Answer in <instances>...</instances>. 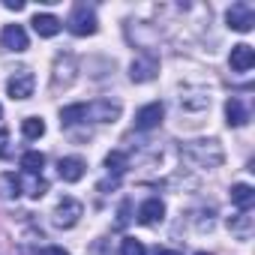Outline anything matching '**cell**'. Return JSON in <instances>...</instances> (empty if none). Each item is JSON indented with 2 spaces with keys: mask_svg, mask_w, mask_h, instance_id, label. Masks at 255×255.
I'll list each match as a JSON object with an SVG mask.
<instances>
[{
  "mask_svg": "<svg viewBox=\"0 0 255 255\" xmlns=\"http://www.w3.org/2000/svg\"><path fill=\"white\" fill-rule=\"evenodd\" d=\"M66 27H69V33H75V36H93V33H96V12H93L87 3H78V6L72 9V15H69Z\"/></svg>",
  "mask_w": 255,
  "mask_h": 255,
  "instance_id": "cell-1",
  "label": "cell"
},
{
  "mask_svg": "<svg viewBox=\"0 0 255 255\" xmlns=\"http://www.w3.org/2000/svg\"><path fill=\"white\" fill-rule=\"evenodd\" d=\"M225 21H228L231 30H237V33H249V30L255 27V9H252V3H234V6L228 9Z\"/></svg>",
  "mask_w": 255,
  "mask_h": 255,
  "instance_id": "cell-2",
  "label": "cell"
},
{
  "mask_svg": "<svg viewBox=\"0 0 255 255\" xmlns=\"http://www.w3.org/2000/svg\"><path fill=\"white\" fill-rule=\"evenodd\" d=\"M81 213H84L81 201H75V198H63V201L54 207V216H51V222H54L57 228H72V225H78Z\"/></svg>",
  "mask_w": 255,
  "mask_h": 255,
  "instance_id": "cell-3",
  "label": "cell"
},
{
  "mask_svg": "<svg viewBox=\"0 0 255 255\" xmlns=\"http://www.w3.org/2000/svg\"><path fill=\"white\" fill-rule=\"evenodd\" d=\"M33 87H36V78H33L30 69H18V72H12L9 81H6V90H9L12 99H30V96H33Z\"/></svg>",
  "mask_w": 255,
  "mask_h": 255,
  "instance_id": "cell-4",
  "label": "cell"
},
{
  "mask_svg": "<svg viewBox=\"0 0 255 255\" xmlns=\"http://www.w3.org/2000/svg\"><path fill=\"white\" fill-rule=\"evenodd\" d=\"M186 153H189L192 159H198L201 165H207V168H213V165L222 162V150L216 147V141H192V144L186 147Z\"/></svg>",
  "mask_w": 255,
  "mask_h": 255,
  "instance_id": "cell-5",
  "label": "cell"
},
{
  "mask_svg": "<svg viewBox=\"0 0 255 255\" xmlns=\"http://www.w3.org/2000/svg\"><path fill=\"white\" fill-rule=\"evenodd\" d=\"M162 114H165V105H162V102H150V105H144V108L135 114V129H141V132L156 129V126L162 123Z\"/></svg>",
  "mask_w": 255,
  "mask_h": 255,
  "instance_id": "cell-6",
  "label": "cell"
},
{
  "mask_svg": "<svg viewBox=\"0 0 255 255\" xmlns=\"http://www.w3.org/2000/svg\"><path fill=\"white\" fill-rule=\"evenodd\" d=\"M159 72V63H156V57H135L132 60V66H129V78L135 81V84H144V81H150L153 75Z\"/></svg>",
  "mask_w": 255,
  "mask_h": 255,
  "instance_id": "cell-7",
  "label": "cell"
},
{
  "mask_svg": "<svg viewBox=\"0 0 255 255\" xmlns=\"http://www.w3.org/2000/svg\"><path fill=\"white\" fill-rule=\"evenodd\" d=\"M0 45L6 51H27V33L21 24H6L0 33Z\"/></svg>",
  "mask_w": 255,
  "mask_h": 255,
  "instance_id": "cell-8",
  "label": "cell"
},
{
  "mask_svg": "<svg viewBox=\"0 0 255 255\" xmlns=\"http://www.w3.org/2000/svg\"><path fill=\"white\" fill-rule=\"evenodd\" d=\"M228 63H231V69H234V72H249V69L255 66V48H252V45H246V42L234 45V48H231Z\"/></svg>",
  "mask_w": 255,
  "mask_h": 255,
  "instance_id": "cell-9",
  "label": "cell"
},
{
  "mask_svg": "<svg viewBox=\"0 0 255 255\" xmlns=\"http://www.w3.org/2000/svg\"><path fill=\"white\" fill-rule=\"evenodd\" d=\"M87 117H93L99 123H111V120L120 117V105L111 102V99H96V102L87 105Z\"/></svg>",
  "mask_w": 255,
  "mask_h": 255,
  "instance_id": "cell-10",
  "label": "cell"
},
{
  "mask_svg": "<svg viewBox=\"0 0 255 255\" xmlns=\"http://www.w3.org/2000/svg\"><path fill=\"white\" fill-rule=\"evenodd\" d=\"M84 159H78V156H66V159H60L57 162V174H60V180L63 183H78L81 177H84Z\"/></svg>",
  "mask_w": 255,
  "mask_h": 255,
  "instance_id": "cell-11",
  "label": "cell"
},
{
  "mask_svg": "<svg viewBox=\"0 0 255 255\" xmlns=\"http://www.w3.org/2000/svg\"><path fill=\"white\" fill-rule=\"evenodd\" d=\"M162 216H165V204L159 198H147L138 207V222L141 225H156V222H162Z\"/></svg>",
  "mask_w": 255,
  "mask_h": 255,
  "instance_id": "cell-12",
  "label": "cell"
},
{
  "mask_svg": "<svg viewBox=\"0 0 255 255\" xmlns=\"http://www.w3.org/2000/svg\"><path fill=\"white\" fill-rule=\"evenodd\" d=\"M30 24H33V30H36L39 36H45V39H51V36L60 33V18H57V15H48V12H36Z\"/></svg>",
  "mask_w": 255,
  "mask_h": 255,
  "instance_id": "cell-13",
  "label": "cell"
},
{
  "mask_svg": "<svg viewBox=\"0 0 255 255\" xmlns=\"http://www.w3.org/2000/svg\"><path fill=\"white\" fill-rule=\"evenodd\" d=\"M225 120H228V126H243V123L249 120V111L243 108V102H240L237 96H231V99L225 102Z\"/></svg>",
  "mask_w": 255,
  "mask_h": 255,
  "instance_id": "cell-14",
  "label": "cell"
},
{
  "mask_svg": "<svg viewBox=\"0 0 255 255\" xmlns=\"http://www.w3.org/2000/svg\"><path fill=\"white\" fill-rule=\"evenodd\" d=\"M231 204H237L240 210H249L255 204V189L249 183H234L231 186Z\"/></svg>",
  "mask_w": 255,
  "mask_h": 255,
  "instance_id": "cell-15",
  "label": "cell"
},
{
  "mask_svg": "<svg viewBox=\"0 0 255 255\" xmlns=\"http://www.w3.org/2000/svg\"><path fill=\"white\" fill-rule=\"evenodd\" d=\"M81 120H87V102H75V105L60 108V123L63 126H72V123H81Z\"/></svg>",
  "mask_w": 255,
  "mask_h": 255,
  "instance_id": "cell-16",
  "label": "cell"
},
{
  "mask_svg": "<svg viewBox=\"0 0 255 255\" xmlns=\"http://www.w3.org/2000/svg\"><path fill=\"white\" fill-rule=\"evenodd\" d=\"M228 231H234L240 240H246V237L252 234V216H249V210H243V213L231 216V219H228Z\"/></svg>",
  "mask_w": 255,
  "mask_h": 255,
  "instance_id": "cell-17",
  "label": "cell"
},
{
  "mask_svg": "<svg viewBox=\"0 0 255 255\" xmlns=\"http://www.w3.org/2000/svg\"><path fill=\"white\" fill-rule=\"evenodd\" d=\"M105 168H108V174L120 177V174H126V168H129V156H126L123 150H111L105 156Z\"/></svg>",
  "mask_w": 255,
  "mask_h": 255,
  "instance_id": "cell-18",
  "label": "cell"
},
{
  "mask_svg": "<svg viewBox=\"0 0 255 255\" xmlns=\"http://www.w3.org/2000/svg\"><path fill=\"white\" fill-rule=\"evenodd\" d=\"M18 180H21V186H27V195H30V198H42L45 189H48V183L42 180V174H24V177H18Z\"/></svg>",
  "mask_w": 255,
  "mask_h": 255,
  "instance_id": "cell-19",
  "label": "cell"
},
{
  "mask_svg": "<svg viewBox=\"0 0 255 255\" xmlns=\"http://www.w3.org/2000/svg\"><path fill=\"white\" fill-rule=\"evenodd\" d=\"M21 132H24V138H30V141L42 138V135H45V123H42V117H24V120H21Z\"/></svg>",
  "mask_w": 255,
  "mask_h": 255,
  "instance_id": "cell-20",
  "label": "cell"
},
{
  "mask_svg": "<svg viewBox=\"0 0 255 255\" xmlns=\"http://www.w3.org/2000/svg\"><path fill=\"white\" fill-rule=\"evenodd\" d=\"M42 165H45V156H42L39 150H27V153L21 156L24 174H42Z\"/></svg>",
  "mask_w": 255,
  "mask_h": 255,
  "instance_id": "cell-21",
  "label": "cell"
},
{
  "mask_svg": "<svg viewBox=\"0 0 255 255\" xmlns=\"http://www.w3.org/2000/svg\"><path fill=\"white\" fill-rule=\"evenodd\" d=\"M0 192H3L6 198H18L21 195V180L15 174H3L0 177Z\"/></svg>",
  "mask_w": 255,
  "mask_h": 255,
  "instance_id": "cell-22",
  "label": "cell"
},
{
  "mask_svg": "<svg viewBox=\"0 0 255 255\" xmlns=\"http://www.w3.org/2000/svg\"><path fill=\"white\" fill-rule=\"evenodd\" d=\"M120 255H147V249H144V243L135 240V237H123V240H120Z\"/></svg>",
  "mask_w": 255,
  "mask_h": 255,
  "instance_id": "cell-23",
  "label": "cell"
},
{
  "mask_svg": "<svg viewBox=\"0 0 255 255\" xmlns=\"http://www.w3.org/2000/svg\"><path fill=\"white\" fill-rule=\"evenodd\" d=\"M36 255H69L63 246H42V249H36Z\"/></svg>",
  "mask_w": 255,
  "mask_h": 255,
  "instance_id": "cell-24",
  "label": "cell"
},
{
  "mask_svg": "<svg viewBox=\"0 0 255 255\" xmlns=\"http://www.w3.org/2000/svg\"><path fill=\"white\" fill-rule=\"evenodd\" d=\"M126 222H129V201H126V204H123V207H120V219H117V225H120V228H123V225H126Z\"/></svg>",
  "mask_w": 255,
  "mask_h": 255,
  "instance_id": "cell-25",
  "label": "cell"
},
{
  "mask_svg": "<svg viewBox=\"0 0 255 255\" xmlns=\"http://www.w3.org/2000/svg\"><path fill=\"white\" fill-rule=\"evenodd\" d=\"M3 6H6V9H15V12H21V9H24V0H3Z\"/></svg>",
  "mask_w": 255,
  "mask_h": 255,
  "instance_id": "cell-26",
  "label": "cell"
},
{
  "mask_svg": "<svg viewBox=\"0 0 255 255\" xmlns=\"http://www.w3.org/2000/svg\"><path fill=\"white\" fill-rule=\"evenodd\" d=\"M6 141H9L6 129H0V156H6V153H9V150H6Z\"/></svg>",
  "mask_w": 255,
  "mask_h": 255,
  "instance_id": "cell-27",
  "label": "cell"
},
{
  "mask_svg": "<svg viewBox=\"0 0 255 255\" xmlns=\"http://www.w3.org/2000/svg\"><path fill=\"white\" fill-rule=\"evenodd\" d=\"M93 255H111V252H108V243H105V240H99V243H96V252H93Z\"/></svg>",
  "mask_w": 255,
  "mask_h": 255,
  "instance_id": "cell-28",
  "label": "cell"
},
{
  "mask_svg": "<svg viewBox=\"0 0 255 255\" xmlns=\"http://www.w3.org/2000/svg\"><path fill=\"white\" fill-rule=\"evenodd\" d=\"M156 255H183V252H177V249H159Z\"/></svg>",
  "mask_w": 255,
  "mask_h": 255,
  "instance_id": "cell-29",
  "label": "cell"
},
{
  "mask_svg": "<svg viewBox=\"0 0 255 255\" xmlns=\"http://www.w3.org/2000/svg\"><path fill=\"white\" fill-rule=\"evenodd\" d=\"M195 255H210V252H195Z\"/></svg>",
  "mask_w": 255,
  "mask_h": 255,
  "instance_id": "cell-30",
  "label": "cell"
},
{
  "mask_svg": "<svg viewBox=\"0 0 255 255\" xmlns=\"http://www.w3.org/2000/svg\"><path fill=\"white\" fill-rule=\"evenodd\" d=\"M0 114H3V108H0Z\"/></svg>",
  "mask_w": 255,
  "mask_h": 255,
  "instance_id": "cell-31",
  "label": "cell"
}]
</instances>
